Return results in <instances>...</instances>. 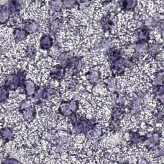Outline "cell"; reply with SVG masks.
<instances>
[{"label":"cell","instance_id":"1","mask_svg":"<svg viewBox=\"0 0 164 164\" xmlns=\"http://www.w3.org/2000/svg\"><path fill=\"white\" fill-rule=\"evenodd\" d=\"M22 75L13 74L10 75L5 80V88H8L11 89H15L18 88L22 83Z\"/></svg>","mask_w":164,"mask_h":164},{"label":"cell","instance_id":"2","mask_svg":"<svg viewBox=\"0 0 164 164\" xmlns=\"http://www.w3.org/2000/svg\"><path fill=\"white\" fill-rule=\"evenodd\" d=\"M53 45V39L51 37L48 35H43L41 37L40 41V47L41 48L47 50L50 49Z\"/></svg>","mask_w":164,"mask_h":164},{"label":"cell","instance_id":"3","mask_svg":"<svg viewBox=\"0 0 164 164\" xmlns=\"http://www.w3.org/2000/svg\"><path fill=\"white\" fill-rule=\"evenodd\" d=\"M63 75H64V72H63V70L62 69V68H52L51 70V72H50V75H51V78L55 80L61 79L62 76H63Z\"/></svg>","mask_w":164,"mask_h":164},{"label":"cell","instance_id":"4","mask_svg":"<svg viewBox=\"0 0 164 164\" xmlns=\"http://www.w3.org/2000/svg\"><path fill=\"white\" fill-rule=\"evenodd\" d=\"M26 37V33L24 30L17 29L14 32V37L16 42H21Z\"/></svg>","mask_w":164,"mask_h":164},{"label":"cell","instance_id":"5","mask_svg":"<svg viewBox=\"0 0 164 164\" xmlns=\"http://www.w3.org/2000/svg\"><path fill=\"white\" fill-rule=\"evenodd\" d=\"M25 28L26 32L33 33L37 32V30H38L39 27L36 23L33 21H28L26 23Z\"/></svg>","mask_w":164,"mask_h":164},{"label":"cell","instance_id":"6","mask_svg":"<svg viewBox=\"0 0 164 164\" xmlns=\"http://www.w3.org/2000/svg\"><path fill=\"white\" fill-rule=\"evenodd\" d=\"M1 135L3 139L8 140H12L13 137H14V134H13V132H12V130H10L8 128H5L2 129Z\"/></svg>","mask_w":164,"mask_h":164},{"label":"cell","instance_id":"7","mask_svg":"<svg viewBox=\"0 0 164 164\" xmlns=\"http://www.w3.org/2000/svg\"><path fill=\"white\" fill-rule=\"evenodd\" d=\"M87 78L89 80V81L92 83H98V82L99 81V76L98 72L96 71L90 72Z\"/></svg>","mask_w":164,"mask_h":164},{"label":"cell","instance_id":"8","mask_svg":"<svg viewBox=\"0 0 164 164\" xmlns=\"http://www.w3.org/2000/svg\"><path fill=\"white\" fill-rule=\"evenodd\" d=\"M60 111L63 115L66 116H68L71 113V107H70L69 105H68L67 103H62L61 106H60Z\"/></svg>","mask_w":164,"mask_h":164},{"label":"cell","instance_id":"9","mask_svg":"<svg viewBox=\"0 0 164 164\" xmlns=\"http://www.w3.org/2000/svg\"><path fill=\"white\" fill-rule=\"evenodd\" d=\"M34 113L35 111L34 110L33 108H27V109H25V110L24 112H23V118H24L26 120H30L33 118V115H34Z\"/></svg>","mask_w":164,"mask_h":164},{"label":"cell","instance_id":"10","mask_svg":"<svg viewBox=\"0 0 164 164\" xmlns=\"http://www.w3.org/2000/svg\"><path fill=\"white\" fill-rule=\"evenodd\" d=\"M26 91L27 94L32 95L35 92V85L31 81L27 82L26 84Z\"/></svg>","mask_w":164,"mask_h":164},{"label":"cell","instance_id":"11","mask_svg":"<svg viewBox=\"0 0 164 164\" xmlns=\"http://www.w3.org/2000/svg\"><path fill=\"white\" fill-rule=\"evenodd\" d=\"M10 15H11V14H10V13L8 11V10L6 9V8L1 9V14H0V19H1V22L3 23L7 21Z\"/></svg>","mask_w":164,"mask_h":164},{"label":"cell","instance_id":"12","mask_svg":"<svg viewBox=\"0 0 164 164\" xmlns=\"http://www.w3.org/2000/svg\"><path fill=\"white\" fill-rule=\"evenodd\" d=\"M9 98V92L6 88L1 87V102L3 103Z\"/></svg>","mask_w":164,"mask_h":164},{"label":"cell","instance_id":"13","mask_svg":"<svg viewBox=\"0 0 164 164\" xmlns=\"http://www.w3.org/2000/svg\"><path fill=\"white\" fill-rule=\"evenodd\" d=\"M149 47L146 43H140L135 46V49L138 52H145L148 50Z\"/></svg>","mask_w":164,"mask_h":164},{"label":"cell","instance_id":"14","mask_svg":"<svg viewBox=\"0 0 164 164\" xmlns=\"http://www.w3.org/2000/svg\"><path fill=\"white\" fill-rule=\"evenodd\" d=\"M61 27V23L59 21V20L56 19L53 21L51 23V29L53 30V32H56Z\"/></svg>","mask_w":164,"mask_h":164},{"label":"cell","instance_id":"15","mask_svg":"<svg viewBox=\"0 0 164 164\" xmlns=\"http://www.w3.org/2000/svg\"><path fill=\"white\" fill-rule=\"evenodd\" d=\"M51 10L53 11H58L60 6L62 5V3L61 1H52L51 3Z\"/></svg>","mask_w":164,"mask_h":164},{"label":"cell","instance_id":"16","mask_svg":"<svg viewBox=\"0 0 164 164\" xmlns=\"http://www.w3.org/2000/svg\"><path fill=\"white\" fill-rule=\"evenodd\" d=\"M148 37V33H147L145 30H141L140 31L138 34V39L140 41H144Z\"/></svg>","mask_w":164,"mask_h":164},{"label":"cell","instance_id":"17","mask_svg":"<svg viewBox=\"0 0 164 164\" xmlns=\"http://www.w3.org/2000/svg\"><path fill=\"white\" fill-rule=\"evenodd\" d=\"M32 106V102L30 100H24L23 101L21 104V108L22 109L29 108Z\"/></svg>","mask_w":164,"mask_h":164},{"label":"cell","instance_id":"18","mask_svg":"<svg viewBox=\"0 0 164 164\" xmlns=\"http://www.w3.org/2000/svg\"><path fill=\"white\" fill-rule=\"evenodd\" d=\"M3 163H19L18 161H17L14 158H7V159H3V161H2Z\"/></svg>","mask_w":164,"mask_h":164},{"label":"cell","instance_id":"19","mask_svg":"<svg viewBox=\"0 0 164 164\" xmlns=\"http://www.w3.org/2000/svg\"><path fill=\"white\" fill-rule=\"evenodd\" d=\"M75 4V2L73 1H65L63 2V5L65 7H71V6H74Z\"/></svg>","mask_w":164,"mask_h":164},{"label":"cell","instance_id":"20","mask_svg":"<svg viewBox=\"0 0 164 164\" xmlns=\"http://www.w3.org/2000/svg\"><path fill=\"white\" fill-rule=\"evenodd\" d=\"M51 55H52L53 57L57 58V57H58V56L60 55V51H58V49H55L53 50L52 52H51Z\"/></svg>","mask_w":164,"mask_h":164},{"label":"cell","instance_id":"21","mask_svg":"<svg viewBox=\"0 0 164 164\" xmlns=\"http://www.w3.org/2000/svg\"><path fill=\"white\" fill-rule=\"evenodd\" d=\"M69 105H70V107H71V110H75L77 107L76 102L75 101H71V103H70Z\"/></svg>","mask_w":164,"mask_h":164}]
</instances>
